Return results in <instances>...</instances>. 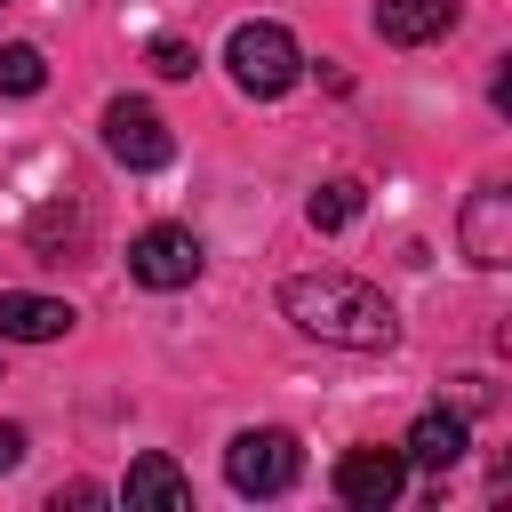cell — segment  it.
<instances>
[{
    "label": "cell",
    "instance_id": "obj_1",
    "mask_svg": "<svg viewBox=\"0 0 512 512\" xmlns=\"http://www.w3.org/2000/svg\"><path fill=\"white\" fill-rule=\"evenodd\" d=\"M280 312L304 336L344 344V352H384L400 336V312L384 304V288H368L352 272H296V280H280Z\"/></svg>",
    "mask_w": 512,
    "mask_h": 512
},
{
    "label": "cell",
    "instance_id": "obj_2",
    "mask_svg": "<svg viewBox=\"0 0 512 512\" xmlns=\"http://www.w3.org/2000/svg\"><path fill=\"white\" fill-rule=\"evenodd\" d=\"M224 64H232L240 96H288L304 80V48L288 40V24H240L224 40Z\"/></svg>",
    "mask_w": 512,
    "mask_h": 512
},
{
    "label": "cell",
    "instance_id": "obj_3",
    "mask_svg": "<svg viewBox=\"0 0 512 512\" xmlns=\"http://www.w3.org/2000/svg\"><path fill=\"white\" fill-rule=\"evenodd\" d=\"M296 472H304V448H296V432H280V424L240 432V440L224 448V480H232L240 496H288Z\"/></svg>",
    "mask_w": 512,
    "mask_h": 512
},
{
    "label": "cell",
    "instance_id": "obj_4",
    "mask_svg": "<svg viewBox=\"0 0 512 512\" xmlns=\"http://www.w3.org/2000/svg\"><path fill=\"white\" fill-rule=\"evenodd\" d=\"M104 152H112L120 168H168V160H176V136H168V120H160L152 104L120 96V104H104Z\"/></svg>",
    "mask_w": 512,
    "mask_h": 512
},
{
    "label": "cell",
    "instance_id": "obj_5",
    "mask_svg": "<svg viewBox=\"0 0 512 512\" xmlns=\"http://www.w3.org/2000/svg\"><path fill=\"white\" fill-rule=\"evenodd\" d=\"M128 272H136L144 288H192V280H200V240H192L184 224H152V232H136Z\"/></svg>",
    "mask_w": 512,
    "mask_h": 512
},
{
    "label": "cell",
    "instance_id": "obj_6",
    "mask_svg": "<svg viewBox=\"0 0 512 512\" xmlns=\"http://www.w3.org/2000/svg\"><path fill=\"white\" fill-rule=\"evenodd\" d=\"M400 488H408V456L400 448H352V456H336V496L344 504L384 512V504H400Z\"/></svg>",
    "mask_w": 512,
    "mask_h": 512
},
{
    "label": "cell",
    "instance_id": "obj_7",
    "mask_svg": "<svg viewBox=\"0 0 512 512\" xmlns=\"http://www.w3.org/2000/svg\"><path fill=\"white\" fill-rule=\"evenodd\" d=\"M464 256L480 264V272H504L512 264V192L504 184H480L472 200H464Z\"/></svg>",
    "mask_w": 512,
    "mask_h": 512
},
{
    "label": "cell",
    "instance_id": "obj_8",
    "mask_svg": "<svg viewBox=\"0 0 512 512\" xmlns=\"http://www.w3.org/2000/svg\"><path fill=\"white\" fill-rule=\"evenodd\" d=\"M64 328H72V304H56V296H24V288L0 296V336H8V344H56Z\"/></svg>",
    "mask_w": 512,
    "mask_h": 512
},
{
    "label": "cell",
    "instance_id": "obj_9",
    "mask_svg": "<svg viewBox=\"0 0 512 512\" xmlns=\"http://www.w3.org/2000/svg\"><path fill=\"white\" fill-rule=\"evenodd\" d=\"M456 24V0H376V32L392 48H424Z\"/></svg>",
    "mask_w": 512,
    "mask_h": 512
},
{
    "label": "cell",
    "instance_id": "obj_10",
    "mask_svg": "<svg viewBox=\"0 0 512 512\" xmlns=\"http://www.w3.org/2000/svg\"><path fill=\"white\" fill-rule=\"evenodd\" d=\"M400 456H408V464H424V472H448V464L464 456V416H448V408H424V416L408 424Z\"/></svg>",
    "mask_w": 512,
    "mask_h": 512
},
{
    "label": "cell",
    "instance_id": "obj_11",
    "mask_svg": "<svg viewBox=\"0 0 512 512\" xmlns=\"http://www.w3.org/2000/svg\"><path fill=\"white\" fill-rule=\"evenodd\" d=\"M128 504H152V512H184V504H192V480H184L168 456H136V464H128Z\"/></svg>",
    "mask_w": 512,
    "mask_h": 512
},
{
    "label": "cell",
    "instance_id": "obj_12",
    "mask_svg": "<svg viewBox=\"0 0 512 512\" xmlns=\"http://www.w3.org/2000/svg\"><path fill=\"white\" fill-rule=\"evenodd\" d=\"M304 216H312V232H344V224L360 216V184H352V176H336V184H320V192L304 200Z\"/></svg>",
    "mask_w": 512,
    "mask_h": 512
},
{
    "label": "cell",
    "instance_id": "obj_13",
    "mask_svg": "<svg viewBox=\"0 0 512 512\" xmlns=\"http://www.w3.org/2000/svg\"><path fill=\"white\" fill-rule=\"evenodd\" d=\"M40 88H48L40 48H32V40H8V48H0V96H40Z\"/></svg>",
    "mask_w": 512,
    "mask_h": 512
},
{
    "label": "cell",
    "instance_id": "obj_14",
    "mask_svg": "<svg viewBox=\"0 0 512 512\" xmlns=\"http://www.w3.org/2000/svg\"><path fill=\"white\" fill-rule=\"evenodd\" d=\"M144 64H152L160 80H192V64H200V48H192L184 32H160V40L144 48Z\"/></svg>",
    "mask_w": 512,
    "mask_h": 512
},
{
    "label": "cell",
    "instance_id": "obj_15",
    "mask_svg": "<svg viewBox=\"0 0 512 512\" xmlns=\"http://www.w3.org/2000/svg\"><path fill=\"white\" fill-rule=\"evenodd\" d=\"M24 464V424H0V472Z\"/></svg>",
    "mask_w": 512,
    "mask_h": 512
},
{
    "label": "cell",
    "instance_id": "obj_16",
    "mask_svg": "<svg viewBox=\"0 0 512 512\" xmlns=\"http://www.w3.org/2000/svg\"><path fill=\"white\" fill-rule=\"evenodd\" d=\"M56 504H104V488L96 480H72V488H56Z\"/></svg>",
    "mask_w": 512,
    "mask_h": 512
}]
</instances>
